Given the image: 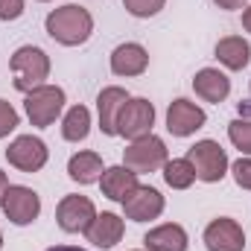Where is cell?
<instances>
[{"mask_svg":"<svg viewBox=\"0 0 251 251\" xmlns=\"http://www.w3.org/2000/svg\"><path fill=\"white\" fill-rule=\"evenodd\" d=\"M143 246H146V251H187L190 240H187V231L181 225L167 222V225L152 228L143 237Z\"/></svg>","mask_w":251,"mask_h":251,"instance_id":"cell-18","label":"cell"},{"mask_svg":"<svg viewBox=\"0 0 251 251\" xmlns=\"http://www.w3.org/2000/svg\"><path fill=\"white\" fill-rule=\"evenodd\" d=\"M187 161L193 164L196 178L204 181V184L222 181L225 173H228V167H231L225 149H222L216 140H199V143H193V146L187 149Z\"/></svg>","mask_w":251,"mask_h":251,"instance_id":"cell-3","label":"cell"},{"mask_svg":"<svg viewBox=\"0 0 251 251\" xmlns=\"http://www.w3.org/2000/svg\"><path fill=\"white\" fill-rule=\"evenodd\" d=\"M85 234H88V240H91L97 249H114V246L123 240L126 225L117 213H108V210H105V213H97V219L91 222V228H88Z\"/></svg>","mask_w":251,"mask_h":251,"instance_id":"cell-16","label":"cell"},{"mask_svg":"<svg viewBox=\"0 0 251 251\" xmlns=\"http://www.w3.org/2000/svg\"><path fill=\"white\" fill-rule=\"evenodd\" d=\"M9 70H12V82L18 91L29 94L35 88L44 85V79L50 76V56L41 50V47H32V44H24L15 50V56L9 59Z\"/></svg>","mask_w":251,"mask_h":251,"instance_id":"cell-2","label":"cell"},{"mask_svg":"<svg viewBox=\"0 0 251 251\" xmlns=\"http://www.w3.org/2000/svg\"><path fill=\"white\" fill-rule=\"evenodd\" d=\"M164 204L167 201H164V196L158 190L149 187V184H140L123 201V210L131 222H149V219H158L164 213Z\"/></svg>","mask_w":251,"mask_h":251,"instance_id":"cell-12","label":"cell"},{"mask_svg":"<svg viewBox=\"0 0 251 251\" xmlns=\"http://www.w3.org/2000/svg\"><path fill=\"white\" fill-rule=\"evenodd\" d=\"M167 143L155 134H146V137H137L126 146L123 152V167H128L131 173L143 176V173H155L167 164Z\"/></svg>","mask_w":251,"mask_h":251,"instance_id":"cell-4","label":"cell"},{"mask_svg":"<svg viewBox=\"0 0 251 251\" xmlns=\"http://www.w3.org/2000/svg\"><path fill=\"white\" fill-rule=\"evenodd\" d=\"M94 219H97V207L88 196H64L56 207V222L67 234L88 231Z\"/></svg>","mask_w":251,"mask_h":251,"instance_id":"cell-9","label":"cell"},{"mask_svg":"<svg viewBox=\"0 0 251 251\" xmlns=\"http://www.w3.org/2000/svg\"><path fill=\"white\" fill-rule=\"evenodd\" d=\"M100 187H102V193H105L111 201H120V204H123L126 199L140 187V181H137V173H131L128 167L120 164V167H108V170L102 173Z\"/></svg>","mask_w":251,"mask_h":251,"instance_id":"cell-17","label":"cell"},{"mask_svg":"<svg viewBox=\"0 0 251 251\" xmlns=\"http://www.w3.org/2000/svg\"><path fill=\"white\" fill-rule=\"evenodd\" d=\"M126 102H128L126 88L111 85V88H102V91H100V97H97V111H100V128H102V134H108V137L117 134V117H120V111H123Z\"/></svg>","mask_w":251,"mask_h":251,"instance_id":"cell-15","label":"cell"},{"mask_svg":"<svg viewBox=\"0 0 251 251\" xmlns=\"http://www.w3.org/2000/svg\"><path fill=\"white\" fill-rule=\"evenodd\" d=\"M228 137H231V143L243 155H251V120H234V123H228Z\"/></svg>","mask_w":251,"mask_h":251,"instance_id":"cell-23","label":"cell"},{"mask_svg":"<svg viewBox=\"0 0 251 251\" xmlns=\"http://www.w3.org/2000/svg\"><path fill=\"white\" fill-rule=\"evenodd\" d=\"M47 158H50L47 143L41 137H32V134L15 137L9 143V149H6V161L15 170H21V173H38V170H44Z\"/></svg>","mask_w":251,"mask_h":251,"instance_id":"cell-8","label":"cell"},{"mask_svg":"<svg viewBox=\"0 0 251 251\" xmlns=\"http://www.w3.org/2000/svg\"><path fill=\"white\" fill-rule=\"evenodd\" d=\"M91 134V111L85 105H73L62 120V137L70 143H79Z\"/></svg>","mask_w":251,"mask_h":251,"instance_id":"cell-21","label":"cell"},{"mask_svg":"<svg viewBox=\"0 0 251 251\" xmlns=\"http://www.w3.org/2000/svg\"><path fill=\"white\" fill-rule=\"evenodd\" d=\"M146 67H149V53L143 44L126 41L111 53V73L114 76H126V79L140 76V73H146Z\"/></svg>","mask_w":251,"mask_h":251,"instance_id":"cell-14","label":"cell"},{"mask_svg":"<svg viewBox=\"0 0 251 251\" xmlns=\"http://www.w3.org/2000/svg\"><path fill=\"white\" fill-rule=\"evenodd\" d=\"M213 3H216L219 9H228V12H234V9H243L249 0H213Z\"/></svg>","mask_w":251,"mask_h":251,"instance_id":"cell-28","label":"cell"},{"mask_svg":"<svg viewBox=\"0 0 251 251\" xmlns=\"http://www.w3.org/2000/svg\"><path fill=\"white\" fill-rule=\"evenodd\" d=\"M24 15V0H0V21H18Z\"/></svg>","mask_w":251,"mask_h":251,"instance_id":"cell-27","label":"cell"},{"mask_svg":"<svg viewBox=\"0 0 251 251\" xmlns=\"http://www.w3.org/2000/svg\"><path fill=\"white\" fill-rule=\"evenodd\" d=\"M15 128H18V111H15V105L6 102V100H0V140L9 137Z\"/></svg>","mask_w":251,"mask_h":251,"instance_id":"cell-25","label":"cell"},{"mask_svg":"<svg viewBox=\"0 0 251 251\" xmlns=\"http://www.w3.org/2000/svg\"><path fill=\"white\" fill-rule=\"evenodd\" d=\"M44 26H47V35H50L53 41H59L64 47H79V44H85V41L91 38V32H94V18H91V12H88L85 6L67 3V6L53 9V12L47 15Z\"/></svg>","mask_w":251,"mask_h":251,"instance_id":"cell-1","label":"cell"},{"mask_svg":"<svg viewBox=\"0 0 251 251\" xmlns=\"http://www.w3.org/2000/svg\"><path fill=\"white\" fill-rule=\"evenodd\" d=\"M207 123V114H204V108H199L196 102H190V100H173L170 102V108H167V128H170V134H176V137H190V134H196L201 126Z\"/></svg>","mask_w":251,"mask_h":251,"instance_id":"cell-11","label":"cell"},{"mask_svg":"<svg viewBox=\"0 0 251 251\" xmlns=\"http://www.w3.org/2000/svg\"><path fill=\"white\" fill-rule=\"evenodd\" d=\"M47 251H85V249H76V246H53V249Z\"/></svg>","mask_w":251,"mask_h":251,"instance_id":"cell-31","label":"cell"},{"mask_svg":"<svg viewBox=\"0 0 251 251\" xmlns=\"http://www.w3.org/2000/svg\"><path fill=\"white\" fill-rule=\"evenodd\" d=\"M38 3H50V0H38Z\"/></svg>","mask_w":251,"mask_h":251,"instance_id":"cell-33","label":"cell"},{"mask_svg":"<svg viewBox=\"0 0 251 251\" xmlns=\"http://www.w3.org/2000/svg\"><path fill=\"white\" fill-rule=\"evenodd\" d=\"M152 126H155V105L143 97H128V102L117 117V134L137 140V137L152 134Z\"/></svg>","mask_w":251,"mask_h":251,"instance_id":"cell-6","label":"cell"},{"mask_svg":"<svg viewBox=\"0 0 251 251\" xmlns=\"http://www.w3.org/2000/svg\"><path fill=\"white\" fill-rule=\"evenodd\" d=\"M6 190H9V178H6V173L0 170V204H3V196H6Z\"/></svg>","mask_w":251,"mask_h":251,"instance_id":"cell-29","label":"cell"},{"mask_svg":"<svg viewBox=\"0 0 251 251\" xmlns=\"http://www.w3.org/2000/svg\"><path fill=\"white\" fill-rule=\"evenodd\" d=\"M0 207L12 225H32L41 213V196L24 184H9Z\"/></svg>","mask_w":251,"mask_h":251,"instance_id":"cell-7","label":"cell"},{"mask_svg":"<svg viewBox=\"0 0 251 251\" xmlns=\"http://www.w3.org/2000/svg\"><path fill=\"white\" fill-rule=\"evenodd\" d=\"M0 249H3V231H0Z\"/></svg>","mask_w":251,"mask_h":251,"instance_id":"cell-32","label":"cell"},{"mask_svg":"<svg viewBox=\"0 0 251 251\" xmlns=\"http://www.w3.org/2000/svg\"><path fill=\"white\" fill-rule=\"evenodd\" d=\"M216 59L225 64L228 70H243L251 62V47L246 38L240 35H228V38H219L216 41Z\"/></svg>","mask_w":251,"mask_h":251,"instance_id":"cell-20","label":"cell"},{"mask_svg":"<svg viewBox=\"0 0 251 251\" xmlns=\"http://www.w3.org/2000/svg\"><path fill=\"white\" fill-rule=\"evenodd\" d=\"M24 108H26V117H29V123L35 128H47V126L56 123V117L62 114L64 91L59 85H41V88L26 94Z\"/></svg>","mask_w":251,"mask_h":251,"instance_id":"cell-5","label":"cell"},{"mask_svg":"<svg viewBox=\"0 0 251 251\" xmlns=\"http://www.w3.org/2000/svg\"><path fill=\"white\" fill-rule=\"evenodd\" d=\"M243 26H246V32H251V6H246V12H243Z\"/></svg>","mask_w":251,"mask_h":251,"instance_id":"cell-30","label":"cell"},{"mask_svg":"<svg viewBox=\"0 0 251 251\" xmlns=\"http://www.w3.org/2000/svg\"><path fill=\"white\" fill-rule=\"evenodd\" d=\"M204 246H207V251H243L246 249V231L237 219L219 216L204 228Z\"/></svg>","mask_w":251,"mask_h":251,"instance_id":"cell-10","label":"cell"},{"mask_svg":"<svg viewBox=\"0 0 251 251\" xmlns=\"http://www.w3.org/2000/svg\"><path fill=\"white\" fill-rule=\"evenodd\" d=\"M102 173H105V167H102V158L97 152H76L67 161V176L76 184H97L102 178Z\"/></svg>","mask_w":251,"mask_h":251,"instance_id":"cell-19","label":"cell"},{"mask_svg":"<svg viewBox=\"0 0 251 251\" xmlns=\"http://www.w3.org/2000/svg\"><path fill=\"white\" fill-rule=\"evenodd\" d=\"M123 6L134 18H155L167 6V0H123Z\"/></svg>","mask_w":251,"mask_h":251,"instance_id":"cell-24","label":"cell"},{"mask_svg":"<svg viewBox=\"0 0 251 251\" xmlns=\"http://www.w3.org/2000/svg\"><path fill=\"white\" fill-rule=\"evenodd\" d=\"M231 173H234V181H237L240 187L251 190V158H240V161L231 167Z\"/></svg>","mask_w":251,"mask_h":251,"instance_id":"cell-26","label":"cell"},{"mask_svg":"<svg viewBox=\"0 0 251 251\" xmlns=\"http://www.w3.org/2000/svg\"><path fill=\"white\" fill-rule=\"evenodd\" d=\"M161 170H164V181L173 190H187L190 184L196 181L193 164H190L187 158H173V161H167Z\"/></svg>","mask_w":251,"mask_h":251,"instance_id":"cell-22","label":"cell"},{"mask_svg":"<svg viewBox=\"0 0 251 251\" xmlns=\"http://www.w3.org/2000/svg\"><path fill=\"white\" fill-rule=\"evenodd\" d=\"M193 91H196V97H201L204 102L219 105V102H225L228 94H231V79H228L222 70H216V67H201V70L193 76Z\"/></svg>","mask_w":251,"mask_h":251,"instance_id":"cell-13","label":"cell"}]
</instances>
